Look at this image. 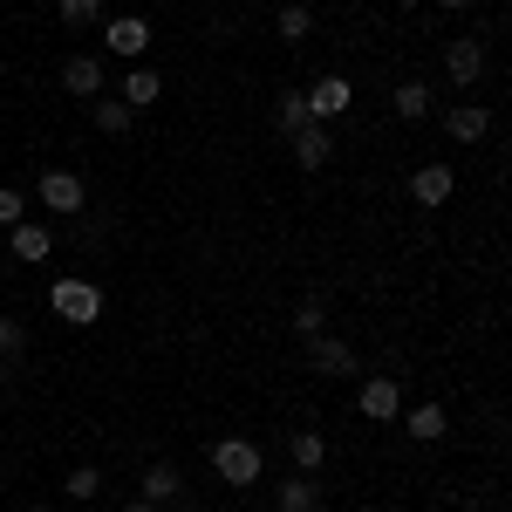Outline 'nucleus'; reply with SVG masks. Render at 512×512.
<instances>
[{"label":"nucleus","instance_id":"nucleus-1","mask_svg":"<svg viewBox=\"0 0 512 512\" xmlns=\"http://www.w3.org/2000/svg\"><path fill=\"white\" fill-rule=\"evenodd\" d=\"M212 472L226 478V485H253V478L267 472V458H260L253 437H219V444H212Z\"/></svg>","mask_w":512,"mask_h":512},{"label":"nucleus","instance_id":"nucleus-2","mask_svg":"<svg viewBox=\"0 0 512 512\" xmlns=\"http://www.w3.org/2000/svg\"><path fill=\"white\" fill-rule=\"evenodd\" d=\"M48 308L62 321H76V328H89V321L103 315V287H96V280H55V287H48Z\"/></svg>","mask_w":512,"mask_h":512},{"label":"nucleus","instance_id":"nucleus-3","mask_svg":"<svg viewBox=\"0 0 512 512\" xmlns=\"http://www.w3.org/2000/svg\"><path fill=\"white\" fill-rule=\"evenodd\" d=\"M103 41H110V55H123V62H144V48H151V21H144V14H117V21L103 28Z\"/></svg>","mask_w":512,"mask_h":512},{"label":"nucleus","instance_id":"nucleus-4","mask_svg":"<svg viewBox=\"0 0 512 512\" xmlns=\"http://www.w3.org/2000/svg\"><path fill=\"white\" fill-rule=\"evenodd\" d=\"M35 198L48 205V212H62V219H76L82 205H89V192H82V178H76V171H48Z\"/></svg>","mask_w":512,"mask_h":512},{"label":"nucleus","instance_id":"nucleus-5","mask_svg":"<svg viewBox=\"0 0 512 512\" xmlns=\"http://www.w3.org/2000/svg\"><path fill=\"white\" fill-rule=\"evenodd\" d=\"M301 96H308V117H315V123H335V117L355 103V89H349L342 76H321L315 89H301Z\"/></svg>","mask_w":512,"mask_h":512},{"label":"nucleus","instance_id":"nucleus-6","mask_svg":"<svg viewBox=\"0 0 512 512\" xmlns=\"http://www.w3.org/2000/svg\"><path fill=\"white\" fill-rule=\"evenodd\" d=\"M444 76L458 82V89H472L485 76V41H444Z\"/></svg>","mask_w":512,"mask_h":512},{"label":"nucleus","instance_id":"nucleus-7","mask_svg":"<svg viewBox=\"0 0 512 512\" xmlns=\"http://www.w3.org/2000/svg\"><path fill=\"white\" fill-rule=\"evenodd\" d=\"M451 192H458L451 164H417V171H410V198H417V205H451Z\"/></svg>","mask_w":512,"mask_h":512},{"label":"nucleus","instance_id":"nucleus-8","mask_svg":"<svg viewBox=\"0 0 512 512\" xmlns=\"http://www.w3.org/2000/svg\"><path fill=\"white\" fill-rule=\"evenodd\" d=\"M355 403H362V417H376V424H390V417H403V390H396V376H369Z\"/></svg>","mask_w":512,"mask_h":512},{"label":"nucleus","instance_id":"nucleus-9","mask_svg":"<svg viewBox=\"0 0 512 512\" xmlns=\"http://www.w3.org/2000/svg\"><path fill=\"white\" fill-rule=\"evenodd\" d=\"M308 362H315L321 376H349V369H355V349L342 342V335H328V328H321V335H308Z\"/></svg>","mask_w":512,"mask_h":512},{"label":"nucleus","instance_id":"nucleus-10","mask_svg":"<svg viewBox=\"0 0 512 512\" xmlns=\"http://www.w3.org/2000/svg\"><path fill=\"white\" fill-rule=\"evenodd\" d=\"M62 89L82 96V103H96V96H103V62H96V55H69V62H62Z\"/></svg>","mask_w":512,"mask_h":512},{"label":"nucleus","instance_id":"nucleus-11","mask_svg":"<svg viewBox=\"0 0 512 512\" xmlns=\"http://www.w3.org/2000/svg\"><path fill=\"white\" fill-rule=\"evenodd\" d=\"M328 158H335V137H328V123H301V130H294V164H301V171H321Z\"/></svg>","mask_w":512,"mask_h":512},{"label":"nucleus","instance_id":"nucleus-12","mask_svg":"<svg viewBox=\"0 0 512 512\" xmlns=\"http://www.w3.org/2000/svg\"><path fill=\"white\" fill-rule=\"evenodd\" d=\"M444 130H451V144H478L492 130V110L485 103H458V110H444Z\"/></svg>","mask_w":512,"mask_h":512},{"label":"nucleus","instance_id":"nucleus-13","mask_svg":"<svg viewBox=\"0 0 512 512\" xmlns=\"http://www.w3.org/2000/svg\"><path fill=\"white\" fill-rule=\"evenodd\" d=\"M274 506H280V512H321V485H315L308 472L280 478V485H274Z\"/></svg>","mask_w":512,"mask_h":512},{"label":"nucleus","instance_id":"nucleus-14","mask_svg":"<svg viewBox=\"0 0 512 512\" xmlns=\"http://www.w3.org/2000/svg\"><path fill=\"white\" fill-rule=\"evenodd\" d=\"M7 246H14V260H48V253H55V233H48V226H28V219H21V226H7Z\"/></svg>","mask_w":512,"mask_h":512},{"label":"nucleus","instance_id":"nucleus-15","mask_svg":"<svg viewBox=\"0 0 512 512\" xmlns=\"http://www.w3.org/2000/svg\"><path fill=\"white\" fill-rule=\"evenodd\" d=\"M287 458H294V472L315 478L321 465H328V437H321V431H294V437H287Z\"/></svg>","mask_w":512,"mask_h":512},{"label":"nucleus","instance_id":"nucleus-16","mask_svg":"<svg viewBox=\"0 0 512 512\" xmlns=\"http://www.w3.org/2000/svg\"><path fill=\"white\" fill-rule=\"evenodd\" d=\"M178 492H185V478H178V465H151V472H144V506H171V499H178Z\"/></svg>","mask_w":512,"mask_h":512},{"label":"nucleus","instance_id":"nucleus-17","mask_svg":"<svg viewBox=\"0 0 512 512\" xmlns=\"http://www.w3.org/2000/svg\"><path fill=\"white\" fill-rule=\"evenodd\" d=\"M390 110L403 123H424V117H431V89H424V82H396V89H390Z\"/></svg>","mask_w":512,"mask_h":512},{"label":"nucleus","instance_id":"nucleus-18","mask_svg":"<svg viewBox=\"0 0 512 512\" xmlns=\"http://www.w3.org/2000/svg\"><path fill=\"white\" fill-rule=\"evenodd\" d=\"M444 424H451V417H444V403H417V410L403 417V431L417 437V444H437V437H444Z\"/></svg>","mask_w":512,"mask_h":512},{"label":"nucleus","instance_id":"nucleus-19","mask_svg":"<svg viewBox=\"0 0 512 512\" xmlns=\"http://www.w3.org/2000/svg\"><path fill=\"white\" fill-rule=\"evenodd\" d=\"M164 96V82L151 76V69H144V62H137V69H130V76H123V103H130V110H151V103H158Z\"/></svg>","mask_w":512,"mask_h":512},{"label":"nucleus","instance_id":"nucleus-20","mask_svg":"<svg viewBox=\"0 0 512 512\" xmlns=\"http://www.w3.org/2000/svg\"><path fill=\"white\" fill-rule=\"evenodd\" d=\"M130 117H137V110H130L123 96H96V130H103V137H123Z\"/></svg>","mask_w":512,"mask_h":512},{"label":"nucleus","instance_id":"nucleus-21","mask_svg":"<svg viewBox=\"0 0 512 512\" xmlns=\"http://www.w3.org/2000/svg\"><path fill=\"white\" fill-rule=\"evenodd\" d=\"M280 41H308L315 35V14H308V7H301V0H287V7H280Z\"/></svg>","mask_w":512,"mask_h":512},{"label":"nucleus","instance_id":"nucleus-22","mask_svg":"<svg viewBox=\"0 0 512 512\" xmlns=\"http://www.w3.org/2000/svg\"><path fill=\"white\" fill-rule=\"evenodd\" d=\"M274 123H280V130H287V137H294L301 123H315V117H308V96H301V89H287V96H280V103H274Z\"/></svg>","mask_w":512,"mask_h":512},{"label":"nucleus","instance_id":"nucleus-23","mask_svg":"<svg viewBox=\"0 0 512 512\" xmlns=\"http://www.w3.org/2000/svg\"><path fill=\"white\" fill-rule=\"evenodd\" d=\"M62 492H69V499H76V506H89V499H96V492H103V472H96V465H76V472L62 478Z\"/></svg>","mask_w":512,"mask_h":512},{"label":"nucleus","instance_id":"nucleus-24","mask_svg":"<svg viewBox=\"0 0 512 512\" xmlns=\"http://www.w3.org/2000/svg\"><path fill=\"white\" fill-rule=\"evenodd\" d=\"M321 328H328V308H321V301H301V308H294V335L308 342V335H321Z\"/></svg>","mask_w":512,"mask_h":512},{"label":"nucleus","instance_id":"nucleus-25","mask_svg":"<svg viewBox=\"0 0 512 512\" xmlns=\"http://www.w3.org/2000/svg\"><path fill=\"white\" fill-rule=\"evenodd\" d=\"M21 219H28V192L0 185V226H21Z\"/></svg>","mask_w":512,"mask_h":512},{"label":"nucleus","instance_id":"nucleus-26","mask_svg":"<svg viewBox=\"0 0 512 512\" xmlns=\"http://www.w3.org/2000/svg\"><path fill=\"white\" fill-rule=\"evenodd\" d=\"M96 14H103V0H62V21H69V28L96 21Z\"/></svg>","mask_w":512,"mask_h":512},{"label":"nucleus","instance_id":"nucleus-27","mask_svg":"<svg viewBox=\"0 0 512 512\" xmlns=\"http://www.w3.org/2000/svg\"><path fill=\"white\" fill-rule=\"evenodd\" d=\"M21 342H28V335H21V321H14V315H0V355H14Z\"/></svg>","mask_w":512,"mask_h":512},{"label":"nucleus","instance_id":"nucleus-28","mask_svg":"<svg viewBox=\"0 0 512 512\" xmlns=\"http://www.w3.org/2000/svg\"><path fill=\"white\" fill-rule=\"evenodd\" d=\"M123 512H158V506H144V499H130V506H123Z\"/></svg>","mask_w":512,"mask_h":512},{"label":"nucleus","instance_id":"nucleus-29","mask_svg":"<svg viewBox=\"0 0 512 512\" xmlns=\"http://www.w3.org/2000/svg\"><path fill=\"white\" fill-rule=\"evenodd\" d=\"M444 7H478V0H444Z\"/></svg>","mask_w":512,"mask_h":512},{"label":"nucleus","instance_id":"nucleus-30","mask_svg":"<svg viewBox=\"0 0 512 512\" xmlns=\"http://www.w3.org/2000/svg\"><path fill=\"white\" fill-rule=\"evenodd\" d=\"M0 383H7V355H0Z\"/></svg>","mask_w":512,"mask_h":512},{"label":"nucleus","instance_id":"nucleus-31","mask_svg":"<svg viewBox=\"0 0 512 512\" xmlns=\"http://www.w3.org/2000/svg\"><path fill=\"white\" fill-rule=\"evenodd\" d=\"M28 512H48V506H28Z\"/></svg>","mask_w":512,"mask_h":512}]
</instances>
